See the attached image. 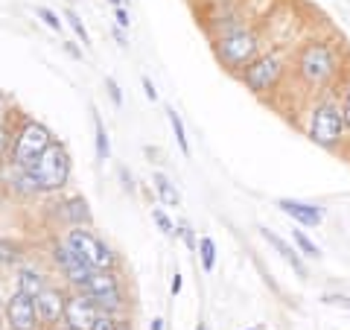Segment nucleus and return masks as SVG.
I'll list each match as a JSON object with an SVG mask.
<instances>
[{
  "mask_svg": "<svg viewBox=\"0 0 350 330\" xmlns=\"http://www.w3.org/2000/svg\"><path fill=\"white\" fill-rule=\"evenodd\" d=\"M342 114H345V126L350 131V79L345 82V94H342Z\"/></svg>",
  "mask_w": 350,
  "mask_h": 330,
  "instance_id": "2f4dec72",
  "label": "nucleus"
},
{
  "mask_svg": "<svg viewBox=\"0 0 350 330\" xmlns=\"http://www.w3.org/2000/svg\"><path fill=\"white\" fill-rule=\"evenodd\" d=\"M178 237L184 240V243H187L190 251H199V240H196V234H193L190 225H178Z\"/></svg>",
  "mask_w": 350,
  "mask_h": 330,
  "instance_id": "7c9ffc66",
  "label": "nucleus"
},
{
  "mask_svg": "<svg viewBox=\"0 0 350 330\" xmlns=\"http://www.w3.org/2000/svg\"><path fill=\"white\" fill-rule=\"evenodd\" d=\"M140 85H144V91H146V100H149V103H155V100H158V88L152 85L149 76H140Z\"/></svg>",
  "mask_w": 350,
  "mask_h": 330,
  "instance_id": "473e14b6",
  "label": "nucleus"
},
{
  "mask_svg": "<svg viewBox=\"0 0 350 330\" xmlns=\"http://www.w3.org/2000/svg\"><path fill=\"white\" fill-rule=\"evenodd\" d=\"M21 260V249L9 237H0V266H12Z\"/></svg>",
  "mask_w": 350,
  "mask_h": 330,
  "instance_id": "5701e85b",
  "label": "nucleus"
},
{
  "mask_svg": "<svg viewBox=\"0 0 350 330\" xmlns=\"http://www.w3.org/2000/svg\"><path fill=\"white\" fill-rule=\"evenodd\" d=\"M152 184H155V193L161 196V202H163V205H181L178 190H175L172 181H170L163 173H152Z\"/></svg>",
  "mask_w": 350,
  "mask_h": 330,
  "instance_id": "6ab92c4d",
  "label": "nucleus"
},
{
  "mask_svg": "<svg viewBox=\"0 0 350 330\" xmlns=\"http://www.w3.org/2000/svg\"><path fill=\"white\" fill-rule=\"evenodd\" d=\"M3 313H6L9 330H38L41 327L38 310H36V299H29V295H24L21 290H15L6 299Z\"/></svg>",
  "mask_w": 350,
  "mask_h": 330,
  "instance_id": "9d476101",
  "label": "nucleus"
},
{
  "mask_svg": "<svg viewBox=\"0 0 350 330\" xmlns=\"http://www.w3.org/2000/svg\"><path fill=\"white\" fill-rule=\"evenodd\" d=\"M292 243H295V246H298V251H304V255H306V257H321V249H319V246H315V243H312V240H310V237H306V234H304V231H301V228H295V231H292Z\"/></svg>",
  "mask_w": 350,
  "mask_h": 330,
  "instance_id": "4be33fe9",
  "label": "nucleus"
},
{
  "mask_svg": "<svg viewBox=\"0 0 350 330\" xmlns=\"http://www.w3.org/2000/svg\"><path fill=\"white\" fill-rule=\"evenodd\" d=\"M114 18H117V27H120V29H129L131 18H129V12H126L123 6H117V9H114Z\"/></svg>",
  "mask_w": 350,
  "mask_h": 330,
  "instance_id": "72a5a7b5",
  "label": "nucleus"
},
{
  "mask_svg": "<svg viewBox=\"0 0 350 330\" xmlns=\"http://www.w3.org/2000/svg\"><path fill=\"white\" fill-rule=\"evenodd\" d=\"M56 219L62 225L76 228V225H91V211H88V202L82 196H64V199L56 202Z\"/></svg>",
  "mask_w": 350,
  "mask_h": 330,
  "instance_id": "4468645a",
  "label": "nucleus"
},
{
  "mask_svg": "<svg viewBox=\"0 0 350 330\" xmlns=\"http://www.w3.org/2000/svg\"><path fill=\"white\" fill-rule=\"evenodd\" d=\"M64 50H68V53H70V56H76V59H82V53H79V50H76V44H70V41H68V44H64Z\"/></svg>",
  "mask_w": 350,
  "mask_h": 330,
  "instance_id": "4c0bfd02",
  "label": "nucleus"
},
{
  "mask_svg": "<svg viewBox=\"0 0 350 330\" xmlns=\"http://www.w3.org/2000/svg\"><path fill=\"white\" fill-rule=\"evenodd\" d=\"M64 18H68V24L73 27V32L82 38V47H91V36H88V29H85V24H82V18L73 12V9H64Z\"/></svg>",
  "mask_w": 350,
  "mask_h": 330,
  "instance_id": "b1692460",
  "label": "nucleus"
},
{
  "mask_svg": "<svg viewBox=\"0 0 350 330\" xmlns=\"http://www.w3.org/2000/svg\"><path fill=\"white\" fill-rule=\"evenodd\" d=\"M216 243L211 237H202L199 240V260H202V269L204 272H213V266H216Z\"/></svg>",
  "mask_w": 350,
  "mask_h": 330,
  "instance_id": "412c9836",
  "label": "nucleus"
},
{
  "mask_svg": "<svg viewBox=\"0 0 350 330\" xmlns=\"http://www.w3.org/2000/svg\"><path fill=\"white\" fill-rule=\"evenodd\" d=\"M108 3H111V6L117 9V6H123V0H108Z\"/></svg>",
  "mask_w": 350,
  "mask_h": 330,
  "instance_id": "a19ab883",
  "label": "nucleus"
},
{
  "mask_svg": "<svg viewBox=\"0 0 350 330\" xmlns=\"http://www.w3.org/2000/svg\"><path fill=\"white\" fill-rule=\"evenodd\" d=\"M3 304H6V301H3V290H0V310H3Z\"/></svg>",
  "mask_w": 350,
  "mask_h": 330,
  "instance_id": "79ce46f5",
  "label": "nucleus"
},
{
  "mask_svg": "<svg viewBox=\"0 0 350 330\" xmlns=\"http://www.w3.org/2000/svg\"><path fill=\"white\" fill-rule=\"evenodd\" d=\"M114 38H117V44H120V47H129V41H126V36H123V32H120V27L114 29Z\"/></svg>",
  "mask_w": 350,
  "mask_h": 330,
  "instance_id": "c9c22d12",
  "label": "nucleus"
},
{
  "mask_svg": "<svg viewBox=\"0 0 350 330\" xmlns=\"http://www.w3.org/2000/svg\"><path fill=\"white\" fill-rule=\"evenodd\" d=\"M91 330H123V325H120L117 322V316H100V318H96V325L91 327Z\"/></svg>",
  "mask_w": 350,
  "mask_h": 330,
  "instance_id": "c756f323",
  "label": "nucleus"
},
{
  "mask_svg": "<svg viewBox=\"0 0 350 330\" xmlns=\"http://www.w3.org/2000/svg\"><path fill=\"white\" fill-rule=\"evenodd\" d=\"M306 135L315 147H321L327 152H338L345 147V135H347V126H345V114H342V105H338L333 97H324L310 108V120H306Z\"/></svg>",
  "mask_w": 350,
  "mask_h": 330,
  "instance_id": "7ed1b4c3",
  "label": "nucleus"
},
{
  "mask_svg": "<svg viewBox=\"0 0 350 330\" xmlns=\"http://www.w3.org/2000/svg\"><path fill=\"white\" fill-rule=\"evenodd\" d=\"M62 330H76V327H68V325H64V327H62Z\"/></svg>",
  "mask_w": 350,
  "mask_h": 330,
  "instance_id": "a18cd8bd",
  "label": "nucleus"
},
{
  "mask_svg": "<svg viewBox=\"0 0 350 330\" xmlns=\"http://www.w3.org/2000/svg\"><path fill=\"white\" fill-rule=\"evenodd\" d=\"M167 117H170V126H172V135H175V144L184 155H190V140H187V129L181 123V114L175 112V108H167Z\"/></svg>",
  "mask_w": 350,
  "mask_h": 330,
  "instance_id": "aec40b11",
  "label": "nucleus"
},
{
  "mask_svg": "<svg viewBox=\"0 0 350 330\" xmlns=\"http://www.w3.org/2000/svg\"><path fill=\"white\" fill-rule=\"evenodd\" d=\"M0 330H9V325H3V322H0Z\"/></svg>",
  "mask_w": 350,
  "mask_h": 330,
  "instance_id": "c03bdc74",
  "label": "nucleus"
},
{
  "mask_svg": "<svg viewBox=\"0 0 350 330\" xmlns=\"http://www.w3.org/2000/svg\"><path fill=\"white\" fill-rule=\"evenodd\" d=\"M260 234H262V240H266V243H269L271 249H275L278 255H280V257L286 260L289 266L295 269V275H298V278H306V263L301 260L298 249H292V246L286 243V240H283L280 234H275V231H271V228H266V225H260Z\"/></svg>",
  "mask_w": 350,
  "mask_h": 330,
  "instance_id": "dca6fc26",
  "label": "nucleus"
},
{
  "mask_svg": "<svg viewBox=\"0 0 350 330\" xmlns=\"http://www.w3.org/2000/svg\"><path fill=\"white\" fill-rule=\"evenodd\" d=\"M278 207L304 228H319L324 223V207L321 205H310V202H298V199H280Z\"/></svg>",
  "mask_w": 350,
  "mask_h": 330,
  "instance_id": "2eb2a0df",
  "label": "nucleus"
},
{
  "mask_svg": "<svg viewBox=\"0 0 350 330\" xmlns=\"http://www.w3.org/2000/svg\"><path fill=\"white\" fill-rule=\"evenodd\" d=\"M292 76L306 91H330L342 76V47L324 38L304 41L292 59Z\"/></svg>",
  "mask_w": 350,
  "mask_h": 330,
  "instance_id": "f257e3e1",
  "label": "nucleus"
},
{
  "mask_svg": "<svg viewBox=\"0 0 350 330\" xmlns=\"http://www.w3.org/2000/svg\"><path fill=\"white\" fill-rule=\"evenodd\" d=\"M0 181H3L9 190L18 193V196H38L41 193V187L36 181V175L29 173V167H21V164H15L12 158L0 164Z\"/></svg>",
  "mask_w": 350,
  "mask_h": 330,
  "instance_id": "ddd939ff",
  "label": "nucleus"
},
{
  "mask_svg": "<svg viewBox=\"0 0 350 330\" xmlns=\"http://www.w3.org/2000/svg\"><path fill=\"white\" fill-rule=\"evenodd\" d=\"M12 138H15V131H12V129H9L6 123L0 126V158L12 152Z\"/></svg>",
  "mask_w": 350,
  "mask_h": 330,
  "instance_id": "bb28decb",
  "label": "nucleus"
},
{
  "mask_svg": "<svg viewBox=\"0 0 350 330\" xmlns=\"http://www.w3.org/2000/svg\"><path fill=\"white\" fill-rule=\"evenodd\" d=\"M213 53L219 64L231 73H243L251 62H254L260 53H262V41H260V32L254 27H237V29H228L222 36L213 38Z\"/></svg>",
  "mask_w": 350,
  "mask_h": 330,
  "instance_id": "f03ea898",
  "label": "nucleus"
},
{
  "mask_svg": "<svg viewBox=\"0 0 350 330\" xmlns=\"http://www.w3.org/2000/svg\"><path fill=\"white\" fill-rule=\"evenodd\" d=\"M324 304H330V307H338V310H347L350 313V295H338V292H327L324 299H321Z\"/></svg>",
  "mask_w": 350,
  "mask_h": 330,
  "instance_id": "cd10ccee",
  "label": "nucleus"
},
{
  "mask_svg": "<svg viewBox=\"0 0 350 330\" xmlns=\"http://www.w3.org/2000/svg\"><path fill=\"white\" fill-rule=\"evenodd\" d=\"M53 144H56V138H53V131L41 123V120H21V126L15 129V138H12V152H9V158L21 167H32L44 152H47Z\"/></svg>",
  "mask_w": 350,
  "mask_h": 330,
  "instance_id": "39448f33",
  "label": "nucleus"
},
{
  "mask_svg": "<svg viewBox=\"0 0 350 330\" xmlns=\"http://www.w3.org/2000/svg\"><path fill=\"white\" fill-rule=\"evenodd\" d=\"M50 255H53V263L59 266V272L64 275V281H68L73 290H82L88 283V278H91V272H94L91 263H88L82 255H76V251L64 243V240L53 246Z\"/></svg>",
  "mask_w": 350,
  "mask_h": 330,
  "instance_id": "1a4fd4ad",
  "label": "nucleus"
},
{
  "mask_svg": "<svg viewBox=\"0 0 350 330\" xmlns=\"http://www.w3.org/2000/svg\"><path fill=\"white\" fill-rule=\"evenodd\" d=\"M120 179H123V184H126V190H131V184H135V181H131V175H129L126 170H120Z\"/></svg>",
  "mask_w": 350,
  "mask_h": 330,
  "instance_id": "e433bc0d",
  "label": "nucleus"
},
{
  "mask_svg": "<svg viewBox=\"0 0 350 330\" xmlns=\"http://www.w3.org/2000/svg\"><path fill=\"white\" fill-rule=\"evenodd\" d=\"M6 123V108H3V97H0V126Z\"/></svg>",
  "mask_w": 350,
  "mask_h": 330,
  "instance_id": "ea45409f",
  "label": "nucleus"
},
{
  "mask_svg": "<svg viewBox=\"0 0 350 330\" xmlns=\"http://www.w3.org/2000/svg\"><path fill=\"white\" fill-rule=\"evenodd\" d=\"M44 287H47V281H44V275L38 269H18V290L24 295L36 299Z\"/></svg>",
  "mask_w": 350,
  "mask_h": 330,
  "instance_id": "f3484780",
  "label": "nucleus"
},
{
  "mask_svg": "<svg viewBox=\"0 0 350 330\" xmlns=\"http://www.w3.org/2000/svg\"><path fill=\"white\" fill-rule=\"evenodd\" d=\"M239 79H243V85L251 94L271 97V94H278V88L283 85V79H286V62H283V56L278 50L260 53V56L239 73Z\"/></svg>",
  "mask_w": 350,
  "mask_h": 330,
  "instance_id": "20e7f679",
  "label": "nucleus"
},
{
  "mask_svg": "<svg viewBox=\"0 0 350 330\" xmlns=\"http://www.w3.org/2000/svg\"><path fill=\"white\" fill-rule=\"evenodd\" d=\"M70 170H73V161L68 155V149H64V144H59V140L29 167V173L36 175V181L41 187V193H62L70 181Z\"/></svg>",
  "mask_w": 350,
  "mask_h": 330,
  "instance_id": "423d86ee",
  "label": "nucleus"
},
{
  "mask_svg": "<svg viewBox=\"0 0 350 330\" xmlns=\"http://www.w3.org/2000/svg\"><path fill=\"white\" fill-rule=\"evenodd\" d=\"M100 307L91 299L88 292L76 290L73 295H68V307H64V325L68 327H76V330H91L100 318Z\"/></svg>",
  "mask_w": 350,
  "mask_h": 330,
  "instance_id": "9b49d317",
  "label": "nucleus"
},
{
  "mask_svg": "<svg viewBox=\"0 0 350 330\" xmlns=\"http://www.w3.org/2000/svg\"><path fill=\"white\" fill-rule=\"evenodd\" d=\"M100 307V313L105 316H120L126 310V292H123V281L114 269H94L88 283L82 287Z\"/></svg>",
  "mask_w": 350,
  "mask_h": 330,
  "instance_id": "0eeeda50",
  "label": "nucleus"
},
{
  "mask_svg": "<svg viewBox=\"0 0 350 330\" xmlns=\"http://www.w3.org/2000/svg\"><path fill=\"white\" fill-rule=\"evenodd\" d=\"M64 243H68L76 255H82L88 263H91V269H117V255L100 234H94L91 225L68 228Z\"/></svg>",
  "mask_w": 350,
  "mask_h": 330,
  "instance_id": "6e6552de",
  "label": "nucleus"
},
{
  "mask_svg": "<svg viewBox=\"0 0 350 330\" xmlns=\"http://www.w3.org/2000/svg\"><path fill=\"white\" fill-rule=\"evenodd\" d=\"M251 330H257V327H251Z\"/></svg>",
  "mask_w": 350,
  "mask_h": 330,
  "instance_id": "49530a36",
  "label": "nucleus"
},
{
  "mask_svg": "<svg viewBox=\"0 0 350 330\" xmlns=\"http://www.w3.org/2000/svg\"><path fill=\"white\" fill-rule=\"evenodd\" d=\"M64 307H68V295H64L59 287H44L38 295H36V310H38V322L44 327H53L64 322Z\"/></svg>",
  "mask_w": 350,
  "mask_h": 330,
  "instance_id": "f8f14e48",
  "label": "nucleus"
},
{
  "mask_svg": "<svg viewBox=\"0 0 350 330\" xmlns=\"http://www.w3.org/2000/svg\"><path fill=\"white\" fill-rule=\"evenodd\" d=\"M105 88H108V97H111V103H114L117 108L123 105V91H120V85H117L114 76H105Z\"/></svg>",
  "mask_w": 350,
  "mask_h": 330,
  "instance_id": "c85d7f7f",
  "label": "nucleus"
},
{
  "mask_svg": "<svg viewBox=\"0 0 350 330\" xmlns=\"http://www.w3.org/2000/svg\"><path fill=\"white\" fill-rule=\"evenodd\" d=\"M152 330H163V318L158 316V318H152V325H149Z\"/></svg>",
  "mask_w": 350,
  "mask_h": 330,
  "instance_id": "58836bf2",
  "label": "nucleus"
},
{
  "mask_svg": "<svg viewBox=\"0 0 350 330\" xmlns=\"http://www.w3.org/2000/svg\"><path fill=\"white\" fill-rule=\"evenodd\" d=\"M91 117H94V144H96V158L105 161L108 155H111V144H108V131L103 126V117L100 112H96V105H91Z\"/></svg>",
  "mask_w": 350,
  "mask_h": 330,
  "instance_id": "a211bd4d",
  "label": "nucleus"
},
{
  "mask_svg": "<svg viewBox=\"0 0 350 330\" xmlns=\"http://www.w3.org/2000/svg\"><path fill=\"white\" fill-rule=\"evenodd\" d=\"M181 281H184V278H181L178 272H175V275H172V283H170V292H172V295H178V292H181Z\"/></svg>",
  "mask_w": 350,
  "mask_h": 330,
  "instance_id": "f704fd0d",
  "label": "nucleus"
},
{
  "mask_svg": "<svg viewBox=\"0 0 350 330\" xmlns=\"http://www.w3.org/2000/svg\"><path fill=\"white\" fill-rule=\"evenodd\" d=\"M152 219H155V225L163 231V234H167V237H175V225H172V219L167 216V214H163V207H152Z\"/></svg>",
  "mask_w": 350,
  "mask_h": 330,
  "instance_id": "a878e982",
  "label": "nucleus"
},
{
  "mask_svg": "<svg viewBox=\"0 0 350 330\" xmlns=\"http://www.w3.org/2000/svg\"><path fill=\"white\" fill-rule=\"evenodd\" d=\"M196 330H207V325H204V322H199V327H196Z\"/></svg>",
  "mask_w": 350,
  "mask_h": 330,
  "instance_id": "37998d69",
  "label": "nucleus"
},
{
  "mask_svg": "<svg viewBox=\"0 0 350 330\" xmlns=\"http://www.w3.org/2000/svg\"><path fill=\"white\" fill-rule=\"evenodd\" d=\"M36 12H38V18L44 21V24H47V29H53V32H59V36H62L64 24H62V18H59L56 12H53V9H47V6H38Z\"/></svg>",
  "mask_w": 350,
  "mask_h": 330,
  "instance_id": "393cba45",
  "label": "nucleus"
}]
</instances>
